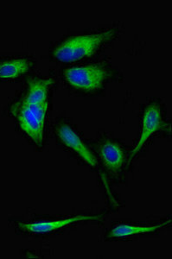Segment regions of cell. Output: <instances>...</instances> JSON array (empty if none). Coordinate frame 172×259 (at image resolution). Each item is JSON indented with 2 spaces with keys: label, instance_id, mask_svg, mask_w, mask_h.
<instances>
[{
  "label": "cell",
  "instance_id": "obj_2",
  "mask_svg": "<svg viewBox=\"0 0 172 259\" xmlns=\"http://www.w3.org/2000/svg\"><path fill=\"white\" fill-rule=\"evenodd\" d=\"M119 27H111L96 32L69 36L59 42L52 56L59 62L69 63L87 59L100 53L118 36Z\"/></svg>",
  "mask_w": 172,
  "mask_h": 259
},
{
  "label": "cell",
  "instance_id": "obj_5",
  "mask_svg": "<svg viewBox=\"0 0 172 259\" xmlns=\"http://www.w3.org/2000/svg\"><path fill=\"white\" fill-rule=\"evenodd\" d=\"M55 132L57 133V138L60 139V141L62 142L63 145H65L66 147L71 150L81 159H83L88 164L92 166L93 168L97 170L99 176L103 181L107 194H109L110 198L113 203H115V199L113 197L112 192L109 189L107 177L105 176L102 169L100 168L98 162L95 159V156H94L92 151L89 150V148L87 146L83 140L80 139L78 133H75L74 130L65 122H61L59 124H57V126L55 128Z\"/></svg>",
  "mask_w": 172,
  "mask_h": 259
},
{
  "label": "cell",
  "instance_id": "obj_9",
  "mask_svg": "<svg viewBox=\"0 0 172 259\" xmlns=\"http://www.w3.org/2000/svg\"><path fill=\"white\" fill-rule=\"evenodd\" d=\"M34 62L28 58H12L0 62V80H14L28 73Z\"/></svg>",
  "mask_w": 172,
  "mask_h": 259
},
{
  "label": "cell",
  "instance_id": "obj_7",
  "mask_svg": "<svg viewBox=\"0 0 172 259\" xmlns=\"http://www.w3.org/2000/svg\"><path fill=\"white\" fill-rule=\"evenodd\" d=\"M102 215H77L71 216L67 218L57 219L52 221H35L30 223H21L19 224V228L24 233L30 234H49L55 233L58 230L64 227L71 226L74 223H78L80 221H95L101 220Z\"/></svg>",
  "mask_w": 172,
  "mask_h": 259
},
{
  "label": "cell",
  "instance_id": "obj_6",
  "mask_svg": "<svg viewBox=\"0 0 172 259\" xmlns=\"http://www.w3.org/2000/svg\"><path fill=\"white\" fill-rule=\"evenodd\" d=\"M97 153L107 173L114 179H121L128 166V156L118 141L103 138L97 143Z\"/></svg>",
  "mask_w": 172,
  "mask_h": 259
},
{
  "label": "cell",
  "instance_id": "obj_8",
  "mask_svg": "<svg viewBox=\"0 0 172 259\" xmlns=\"http://www.w3.org/2000/svg\"><path fill=\"white\" fill-rule=\"evenodd\" d=\"M171 220L163 221L160 223L154 224L135 225V224H119L113 227L107 234V238L112 239H128L131 237L143 234H151L162 229L168 225H170Z\"/></svg>",
  "mask_w": 172,
  "mask_h": 259
},
{
  "label": "cell",
  "instance_id": "obj_1",
  "mask_svg": "<svg viewBox=\"0 0 172 259\" xmlns=\"http://www.w3.org/2000/svg\"><path fill=\"white\" fill-rule=\"evenodd\" d=\"M54 83L52 78H30L24 94L10 108L22 131L36 146H42L46 138L50 94Z\"/></svg>",
  "mask_w": 172,
  "mask_h": 259
},
{
  "label": "cell",
  "instance_id": "obj_4",
  "mask_svg": "<svg viewBox=\"0 0 172 259\" xmlns=\"http://www.w3.org/2000/svg\"><path fill=\"white\" fill-rule=\"evenodd\" d=\"M170 130L169 124L166 121L165 112L159 101L152 100L146 104L141 114V131L140 139L128 156V164L134 160L137 154L140 153L144 146L150 139L157 133H166Z\"/></svg>",
  "mask_w": 172,
  "mask_h": 259
},
{
  "label": "cell",
  "instance_id": "obj_3",
  "mask_svg": "<svg viewBox=\"0 0 172 259\" xmlns=\"http://www.w3.org/2000/svg\"><path fill=\"white\" fill-rule=\"evenodd\" d=\"M115 74L110 65L99 62L68 68L63 73V78L72 89L92 95L104 89Z\"/></svg>",
  "mask_w": 172,
  "mask_h": 259
}]
</instances>
